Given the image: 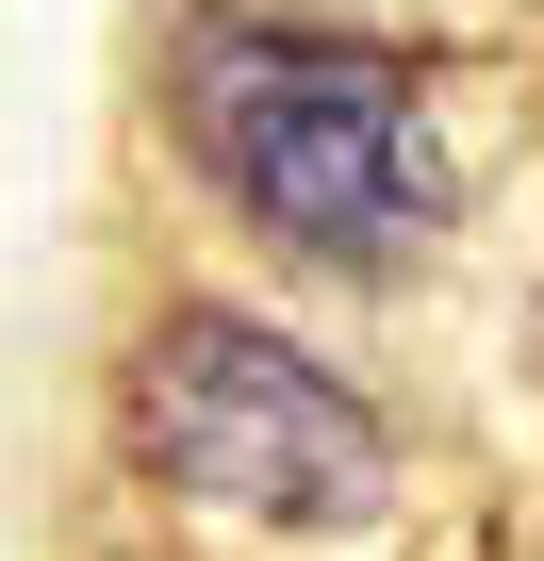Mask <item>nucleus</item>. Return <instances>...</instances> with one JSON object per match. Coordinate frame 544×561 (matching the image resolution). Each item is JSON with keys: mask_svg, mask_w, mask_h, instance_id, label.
Wrapping results in <instances>:
<instances>
[{"mask_svg": "<svg viewBox=\"0 0 544 561\" xmlns=\"http://www.w3.org/2000/svg\"><path fill=\"white\" fill-rule=\"evenodd\" d=\"M165 133L182 165L331 280H380L445 231V133H429V83L363 34H314V18H182L165 50Z\"/></svg>", "mask_w": 544, "mask_h": 561, "instance_id": "nucleus-1", "label": "nucleus"}, {"mask_svg": "<svg viewBox=\"0 0 544 561\" xmlns=\"http://www.w3.org/2000/svg\"><path fill=\"white\" fill-rule=\"evenodd\" d=\"M116 430H132V462H149L182 512H215V528H363V512L396 495L380 413H363L298 331H264V314H231V298L149 314V347H132V380H116Z\"/></svg>", "mask_w": 544, "mask_h": 561, "instance_id": "nucleus-2", "label": "nucleus"}]
</instances>
